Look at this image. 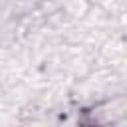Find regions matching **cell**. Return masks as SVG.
Returning a JSON list of instances; mask_svg holds the SVG:
<instances>
[{"label":"cell","mask_w":127,"mask_h":127,"mask_svg":"<svg viewBox=\"0 0 127 127\" xmlns=\"http://www.w3.org/2000/svg\"><path fill=\"white\" fill-rule=\"evenodd\" d=\"M87 117L83 123H115L127 115V97H115L103 105H97L93 111H85Z\"/></svg>","instance_id":"6da1fadb"}]
</instances>
